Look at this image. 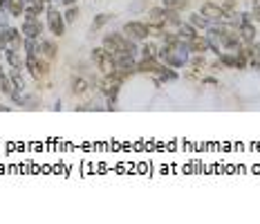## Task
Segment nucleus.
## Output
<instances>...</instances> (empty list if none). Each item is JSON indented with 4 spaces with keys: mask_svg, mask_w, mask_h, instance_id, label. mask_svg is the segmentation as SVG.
Here are the masks:
<instances>
[{
    "mask_svg": "<svg viewBox=\"0 0 260 224\" xmlns=\"http://www.w3.org/2000/svg\"><path fill=\"white\" fill-rule=\"evenodd\" d=\"M188 56H191V50H188V43L186 41H177L175 45H159V58L164 65H171V68L180 70L188 65Z\"/></svg>",
    "mask_w": 260,
    "mask_h": 224,
    "instance_id": "nucleus-1",
    "label": "nucleus"
},
{
    "mask_svg": "<svg viewBox=\"0 0 260 224\" xmlns=\"http://www.w3.org/2000/svg\"><path fill=\"white\" fill-rule=\"evenodd\" d=\"M90 61H92V65H94L96 70H99L101 76H108V74L115 72V56H112V54L108 52L104 45H99V47H94V50H92Z\"/></svg>",
    "mask_w": 260,
    "mask_h": 224,
    "instance_id": "nucleus-2",
    "label": "nucleus"
},
{
    "mask_svg": "<svg viewBox=\"0 0 260 224\" xmlns=\"http://www.w3.org/2000/svg\"><path fill=\"white\" fill-rule=\"evenodd\" d=\"M45 27L52 31V36H56V38H61L65 34V29H68L63 12L56 9L54 5H47V9H45Z\"/></svg>",
    "mask_w": 260,
    "mask_h": 224,
    "instance_id": "nucleus-3",
    "label": "nucleus"
},
{
    "mask_svg": "<svg viewBox=\"0 0 260 224\" xmlns=\"http://www.w3.org/2000/svg\"><path fill=\"white\" fill-rule=\"evenodd\" d=\"M25 68L34 81H43L47 74H50V61H47L45 56H41V54L25 56Z\"/></svg>",
    "mask_w": 260,
    "mask_h": 224,
    "instance_id": "nucleus-4",
    "label": "nucleus"
},
{
    "mask_svg": "<svg viewBox=\"0 0 260 224\" xmlns=\"http://www.w3.org/2000/svg\"><path fill=\"white\" fill-rule=\"evenodd\" d=\"M121 31L130 38V41H137V43L148 41V36H150L148 23H142V20H130V23H126L121 27Z\"/></svg>",
    "mask_w": 260,
    "mask_h": 224,
    "instance_id": "nucleus-5",
    "label": "nucleus"
},
{
    "mask_svg": "<svg viewBox=\"0 0 260 224\" xmlns=\"http://www.w3.org/2000/svg\"><path fill=\"white\" fill-rule=\"evenodd\" d=\"M25 38H41L45 31V25L41 23V16H23V25H20Z\"/></svg>",
    "mask_w": 260,
    "mask_h": 224,
    "instance_id": "nucleus-6",
    "label": "nucleus"
},
{
    "mask_svg": "<svg viewBox=\"0 0 260 224\" xmlns=\"http://www.w3.org/2000/svg\"><path fill=\"white\" fill-rule=\"evenodd\" d=\"M200 14H202L204 18H209L211 23H222V3L207 0V3L200 5Z\"/></svg>",
    "mask_w": 260,
    "mask_h": 224,
    "instance_id": "nucleus-7",
    "label": "nucleus"
},
{
    "mask_svg": "<svg viewBox=\"0 0 260 224\" xmlns=\"http://www.w3.org/2000/svg\"><path fill=\"white\" fill-rule=\"evenodd\" d=\"M153 76H155L157 85L159 83H171V81H180V72H177L175 68H171V65H164V63L159 65V70H157Z\"/></svg>",
    "mask_w": 260,
    "mask_h": 224,
    "instance_id": "nucleus-8",
    "label": "nucleus"
},
{
    "mask_svg": "<svg viewBox=\"0 0 260 224\" xmlns=\"http://www.w3.org/2000/svg\"><path fill=\"white\" fill-rule=\"evenodd\" d=\"M236 31H238V36H240L242 43H253L256 41V36H258V27H256L253 20H249V23H240L236 27Z\"/></svg>",
    "mask_w": 260,
    "mask_h": 224,
    "instance_id": "nucleus-9",
    "label": "nucleus"
},
{
    "mask_svg": "<svg viewBox=\"0 0 260 224\" xmlns=\"http://www.w3.org/2000/svg\"><path fill=\"white\" fill-rule=\"evenodd\" d=\"M159 65H161V61L157 56H142L137 61V72H142V74H155L157 70H159Z\"/></svg>",
    "mask_w": 260,
    "mask_h": 224,
    "instance_id": "nucleus-10",
    "label": "nucleus"
},
{
    "mask_svg": "<svg viewBox=\"0 0 260 224\" xmlns=\"http://www.w3.org/2000/svg\"><path fill=\"white\" fill-rule=\"evenodd\" d=\"M3 61L9 65V68H23L25 61H23V50H12V47H7V50H3Z\"/></svg>",
    "mask_w": 260,
    "mask_h": 224,
    "instance_id": "nucleus-11",
    "label": "nucleus"
},
{
    "mask_svg": "<svg viewBox=\"0 0 260 224\" xmlns=\"http://www.w3.org/2000/svg\"><path fill=\"white\" fill-rule=\"evenodd\" d=\"M88 87H90V81L85 79L83 74H74L72 79H70V92H72V94H77V97L85 94Z\"/></svg>",
    "mask_w": 260,
    "mask_h": 224,
    "instance_id": "nucleus-12",
    "label": "nucleus"
},
{
    "mask_svg": "<svg viewBox=\"0 0 260 224\" xmlns=\"http://www.w3.org/2000/svg\"><path fill=\"white\" fill-rule=\"evenodd\" d=\"M41 56H45L47 61H54V58L58 56V45H56V41L41 36Z\"/></svg>",
    "mask_w": 260,
    "mask_h": 224,
    "instance_id": "nucleus-13",
    "label": "nucleus"
},
{
    "mask_svg": "<svg viewBox=\"0 0 260 224\" xmlns=\"http://www.w3.org/2000/svg\"><path fill=\"white\" fill-rule=\"evenodd\" d=\"M188 43V50H191V54H207L211 50V45H209V38L207 36H195L191 38V41H186Z\"/></svg>",
    "mask_w": 260,
    "mask_h": 224,
    "instance_id": "nucleus-14",
    "label": "nucleus"
},
{
    "mask_svg": "<svg viewBox=\"0 0 260 224\" xmlns=\"http://www.w3.org/2000/svg\"><path fill=\"white\" fill-rule=\"evenodd\" d=\"M146 23H150V25H164L166 27V9H164V5H161V7L148 9V20H146Z\"/></svg>",
    "mask_w": 260,
    "mask_h": 224,
    "instance_id": "nucleus-15",
    "label": "nucleus"
},
{
    "mask_svg": "<svg viewBox=\"0 0 260 224\" xmlns=\"http://www.w3.org/2000/svg\"><path fill=\"white\" fill-rule=\"evenodd\" d=\"M23 41H25V36L20 31V27L9 25V47L12 50H23Z\"/></svg>",
    "mask_w": 260,
    "mask_h": 224,
    "instance_id": "nucleus-16",
    "label": "nucleus"
},
{
    "mask_svg": "<svg viewBox=\"0 0 260 224\" xmlns=\"http://www.w3.org/2000/svg\"><path fill=\"white\" fill-rule=\"evenodd\" d=\"M188 23H191L198 31H207L209 27H211V20H209V18H204V16L200 14V12H195V14L188 16Z\"/></svg>",
    "mask_w": 260,
    "mask_h": 224,
    "instance_id": "nucleus-17",
    "label": "nucleus"
},
{
    "mask_svg": "<svg viewBox=\"0 0 260 224\" xmlns=\"http://www.w3.org/2000/svg\"><path fill=\"white\" fill-rule=\"evenodd\" d=\"M25 7H27L25 0H9L7 3V12H9V16H14V18H23Z\"/></svg>",
    "mask_w": 260,
    "mask_h": 224,
    "instance_id": "nucleus-18",
    "label": "nucleus"
},
{
    "mask_svg": "<svg viewBox=\"0 0 260 224\" xmlns=\"http://www.w3.org/2000/svg\"><path fill=\"white\" fill-rule=\"evenodd\" d=\"M7 76L12 79V83L16 90H25V76H23V68H9Z\"/></svg>",
    "mask_w": 260,
    "mask_h": 224,
    "instance_id": "nucleus-19",
    "label": "nucleus"
},
{
    "mask_svg": "<svg viewBox=\"0 0 260 224\" xmlns=\"http://www.w3.org/2000/svg\"><path fill=\"white\" fill-rule=\"evenodd\" d=\"M23 52H25V56L41 54V38H25L23 41Z\"/></svg>",
    "mask_w": 260,
    "mask_h": 224,
    "instance_id": "nucleus-20",
    "label": "nucleus"
},
{
    "mask_svg": "<svg viewBox=\"0 0 260 224\" xmlns=\"http://www.w3.org/2000/svg\"><path fill=\"white\" fill-rule=\"evenodd\" d=\"M175 31H177V36H180L182 41H191V38H195V36L200 34V31L195 29V27H193L191 23H188V20H186V23H182V25L177 27Z\"/></svg>",
    "mask_w": 260,
    "mask_h": 224,
    "instance_id": "nucleus-21",
    "label": "nucleus"
},
{
    "mask_svg": "<svg viewBox=\"0 0 260 224\" xmlns=\"http://www.w3.org/2000/svg\"><path fill=\"white\" fill-rule=\"evenodd\" d=\"M139 54H142V56H157V54H159V45L150 43V41H144L142 45H139Z\"/></svg>",
    "mask_w": 260,
    "mask_h": 224,
    "instance_id": "nucleus-22",
    "label": "nucleus"
},
{
    "mask_svg": "<svg viewBox=\"0 0 260 224\" xmlns=\"http://www.w3.org/2000/svg\"><path fill=\"white\" fill-rule=\"evenodd\" d=\"M63 18H65V23H68V25L77 23V18H79V7H77V3H74V5H68V7L63 9Z\"/></svg>",
    "mask_w": 260,
    "mask_h": 224,
    "instance_id": "nucleus-23",
    "label": "nucleus"
},
{
    "mask_svg": "<svg viewBox=\"0 0 260 224\" xmlns=\"http://www.w3.org/2000/svg\"><path fill=\"white\" fill-rule=\"evenodd\" d=\"M188 65H191L193 70H204L209 65V61L204 54H191V56H188Z\"/></svg>",
    "mask_w": 260,
    "mask_h": 224,
    "instance_id": "nucleus-24",
    "label": "nucleus"
},
{
    "mask_svg": "<svg viewBox=\"0 0 260 224\" xmlns=\"http://www.w3.org/2000/svg\"><path fill=\"white\" fill-rule=\"evenodd\" d=\"M166 9H175V12H184L188 7V0H161Z\"/></svg>",
    "mask_w": 260,
    "mask_h": 224,
    "instance_id": "nucleus-25",
    "label": "nucleus"
},
{
    "mask_svg": "<svg viewBox=\"0 0 260 224\" xmlns=\"http://www.w3.org/2000/svg\"><path fill=\"white\" fill-rule=\"evenodd\" d=\"M110 20H112V16L110 14H96L94 16V20H92V29H101V27H106L108 23H110Z\"/></svg>",
    "mask_w": 260,
    "mask_h": 224,
    "instance_id": "nucleus-26",
    "label": "nucleus"
},
{
    "mask_svg": "<svg viewBox=\"0 0 260 224\" xmlns=\"http://www.w3.org/2000/svg\"><path fill=\"white\" fill-rule=\"evenodd\" d=\"M14 90H16V87H14V83H12V79H9V76L5 74L3 79H0V92H3V94L7 97V99H9V97H12V92H14Z\"/></svg>",
    "mask_w": 260,
    "mask_h": 224,
    "instance_id": "nucleus-27",
    "label": "nucleus"
},
{
    "mask_svg": "<svg viewBox=\"0 0 260 224\" xmlns=\"http://www.w3.org/2000/svg\"><path fill=\"white\" fill-rule=\"evenodd\" d=\"M9 47V25H0V50Z\"/></svg>",
    "mask_w": 260,
    "mask_h": 224,
    "instance_id": "nucleus-28",
    "label": "nucleus"
},
{
    "mask_svg": "<svg viewBox=\"0 0 260 224\" xmlns=\"http://www.w3.org/2000/svg\"><path fill=\"white\" fill-rule=\"evenodd\" d=\"M45 12V7H41V5H27L25 7V16H41Z\"/></svg>",
    "mask_w": 260,
    "mask_h": 224,
    "instance_id": "nucleus-29",
    "label": "nucleus"
},
{
    "mask_svg": "<svg viewBox=\"0 0 260 224\" xmlns=\"http://www.w3.org/2000/svg\"><path fill=\"white\" fill-rule=\"evenodd\" d=\"M251 16H253V20L260 25V0H256V5L251 7Z\"/></svg>",
    "mask_w": 260,
    "mask_h": 224,
    "instance_id": "nucleus-30",
    "label": "nucleus"
},
{
    "mask_svg": "<svg viewBox=\"0 0 260 224\" xmlns=\"http://www.w3.org/2000/svg\"><path fill=\"white\" fill-rule=\"evenodd\" d=\"M202 83H207V85H215L218 81H215V76H207V79H202Z\"/></svg>",
    "mask_w": 260,
    "mask_h": 224,
    "instance_id": "nucleus-31",
    "label": "nucleus"
},
{
    "mask_svg": "<svg viewBox=\"0 0 260 224\" xmlns=\"http://www.w3.org/2000/svg\"><path fill=\"white\" fill-rule=\"evenodd\" d=\"M7 3L9 0H0V12H7Z\"/></svg>",
    "mask_w": 260,
    "mask_h": 224,
    "instance_id": "nucleus-32",
    "label": "nucleus"
},
{
    "mask_svg": "<svg viewBox=\"0 0 260 224\" xmlns=\"http://www.w3.org/2000/svg\"><path fill=\"white\" fill-rule=\"evenodd\" d=\"M7 110H12V108H9L7 103H0V112H7Z\"/></svg>",
    "mask_w": 260,
    "mask_h": 224,
    "instance_id": "nucleus-33",
    "label": "nucleus"
},
{
    "mask_svg": "<svg viewBox=\"0 0 260 224\" xmlns=\"http://www.w3.org/2000/svg\"><path fill=\"white\" fill-rule=\"evenodd\" d=\"M74 3H79V0H61V5H65V7H68V5H74Z\"/></svg>",
    "mask_w": 260,
    "mask_h": 224,
    "instance_id": "nucleus-34",
    "label": "nucleus"
},
{
    "mask_svg": "<svg viewBox=\"0 0 260 224\" xmlns=\"http://www.w3.org/2000/svg\"><path fill=\"white\" fill-rule=\"evenodd\" d=\"M215 3H236V0H215Z\"/></svg>",
    "mask_w": 260,
    "mask_h": 224,
    "instance_id": "nucleus-35",
    "label": "nucleus"
},
{
    "mask_svg": "<svg viewBox=\"0 0 260 224\" xmlns=\"http://www.w3.org/2000/svg\"><path fill=\"white\" fill-rule=\"evenodd\" d=\"M54 3H61V0H47V5H54Z\"/></svg>",
    "mask_w": 260,
    "mask_h": 224,
    "instance_id": "nucleus-36",
    "label": "nucleus"
},
{
    "mask_svg": "<svg viewBox=\"0 0 260 224\" xmlns=\"http://www.w3.org/2000/svg\"><path fill=\"white\" fill-rule=\"evenodd\" d=\"M0 63H3V50H0Z\"/></svg>",
    "mask_w": 260,
    "mask_h": 224,
    "instance_id": "nucleus-37",
    "label": "nucleus"
}]
</instances>
